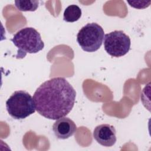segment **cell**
<instances>
[{
    "mask_svg": "<svg viewBox=\"0 0 151 151\" xmlns=\"http://www.w3.org/2000/svg\"><path fill=\"white\" fill-rule=\"evenodd\" d=\"M131 41L123 31H114L104 35V47L111 56L119 57L126 55L130 49Z\"/></svg>",
    "mask_w": 151,
    "mask_h": 151,
    "instance_id": "5",
    "label": "cell"
},
{
    "mask_svg": "<svg viewBox=\"0 0 151 151\" xmlns=\"http://www.w3.org/2000/svg\"><path fill=\"white\" fill-rule=\"evenodd\" d=\"M17 47L16 58H23L27 54L37 53L44 47L40 34L32 27H25L17 32L11 39Z\"/></svg>",
    "mask_w": 151,
    "mask_h": 151,
    "instance_id": "2",
    "label": "cell"
},
{
    "mask_svg": "<svg viewBox=\"0 0 151 151\" xmlns=\"http://www.w3.org/2000/svg\"><path fill=\"white\" fill-rule=\"evenodd\" d=\"M39 1L36 0H17L15 5L21 11H35L38 7Z\"/></svg>",
    "mask_w": 151,
    "mask_h": 151,
    "instance_id": "9",
    "label": "cell"
},
{
    "mask_svg": "<svg viewBox=\"0 0 151 151\" xmlns=\"http://www.w3.org/2000/svg\"><path fill=\"white\" fill-rule=\"evenodd\" d=\"M104 37L103 28L96 22L83 26L77 35V42L86 52H95L101 46Z\"/></svg>",
    "mask_w": 151,
    "mask_h": 151,
    "instance_id": "4",
    "label": "cell"
},
{
    "mask_svg": "<svg viewBox=\"0 0 151 151\" xmlns=\"http://www.w3.org/2000/svg\"><path fill=\"white\" fill-rule=\"evenodd\" d=\"M81 16V10L77 5H71L64 10L63 19L68 22H74L78 21Z\"/></svg>",
    "mask_w": 151,
    "mask_h": 151,
    "instance_id": "8",
    "label": "cell"
},
{
    "mask_svg": "<svg viewBox=\"0 0 151 151\" xmlns=\"http://www.w3.org/2000/svg\"><path fill=\"white\" fill-rule=\"evenodd\" d=\"M52 130L57 138L67 139L76 133L77 127L71 119L67 117H63L57 119L53 124Z\"/></svg>",
    "mask_w": 151,
    "mask_h": 151,
    "instance_id": "7",
    "label": "cell"
},
{
    "mask_svg": "<svg viewBox=\"0 0 151 151\" xmlns=\"http://www.w3.org/2000/svg\"><path fill=\"white\" fill-rule=\"evenodd\" d=\"M76 92L64 77H54L41 84L33 99L35 110L43 117L57 120L67 115L74 107Z\"/></svg>",
    "mask_w": 151,
    "mask_h": 151,
    "instance_id": "1",
    "label": "cell"
},
{
    "mask_svg": "<svg viewBox=\"0 0 151 151\" xmlns=\"http://www.w3.org/2000/svg\"><path fill=\"white\" fill-rule=\"evenodd\" d=\"M9 114L15 119H24L34 113L35 103L33 97L27 91H14L6 101Z\"/></svg>",
    "mask_w": 151,
    "mask_h": 151,
    "instance_id": "3",
    "label": "cell"
},
{
    "mask_svg": "<svg viewBox=\"0 0 151 151\" xmlns=\"http://www.w3.org/2000/svg\"><path fill=\"white\" fill-rule=\"evenodd\" d=\"M116 129L113 126L102 124L96 126L94 129L93 137L100 145L105 147H111L116 142Z\"/></svg>",
    "mask_w": 151,
    "mask_h": 151,
    "instance_id": "6",
    "label": "cell"
}]
</instances>
